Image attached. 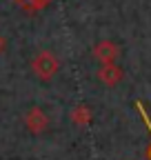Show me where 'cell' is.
<instances>
[{
    "label": "cell",
    "mask_w": 151,
    "mask_h": 160,
    "mask_svg": "<svg viewBox=\"0 0 151 160\" xmlns=\"http://www.w3.org/2000/svg\"><path fill=\"white\" fill-rule=\"evenodd\" d=\"M93 58L98 60L100 65H105V62H116L118 60V56H120V47L113 42V40H100V42H96L93 45Z\"/></svg>",
    "instance_id": "3"
},
{
    "label": "cell",
    "mask_w": 151,
    "mask_h": 160,
    "mask_svg": "<svg viewBox=\"0 0 151 160\" xmlns=\"http://www.w3.org/2000/svg\"><path fill=\"white\" fill-rule=\"evenodd\" d=\"M136 109H138V111L142 113V118H144V122H147V127H149V131H151V122H149V116L144 113V109H142V105H140V102H136ZM149 160H151V149H149Z\"/></svg>",
    "instance_id": "6"
},
{
    "label": "cell",
    "mask_w": 151,
    "mask_h": 160,
    "mask_svg": "<svg viewBox=\"0 0 151 160\" xmlns=\"http://www.w3.org/2000/svg\"><path fill=\"white\" fill-rule=\"evenodd\" d=\"M96 78L100 80L105 87H116V85H120V82H122L124 71H122L116 62H105V65H100V67H98Z\"/></svg>",
    "instance_id": "4"
},
{
    "label": "cell",
    "mask_w": 151,
    "mask_h": 160,
    "mask_svg": "<svg viewBox=\"0 0 151 160\" xmlns=\"http://www.w3.org/2000/svg\"><path fill=\"white\" fill-rule=\"evenodd\" d=\"M60 69V62L58 58H56V53L51 51H38L31 60V71L38 80H42V82H49V80L58 73Z\"/></svg>",
    "instance_id": "1"
},
{
    "label": "cell",
    "mask_w": 151,
    "mask_h": 160,
    "mask_svg": "<svg viewBox=\"0 0 151 160\" xmlns=\"http://www.w3.org/2000/svg\"><path fill=\"white\" fill-rule=\"evenodd\" d=\"M71 122H73L76 127L85 129V127L91 122V109H89L87 105H78V107H73V111H71Z\"/></svg>",
    "instance_id": "5"
},
{
    "label": "cell",
    "mask_w": 151,
    "mask_h": 160,
    "mask_svg": "<svg viewBox=\"0 0 151 160\" xmlns=\"http://www.w3.org/2000/svg\"><path fill=\"white\" fill-rule=\"evenodd\" d=\"M25 127L29 133L33 136H40L49 129V116L45 113V109L40 107H31L27 113H25Z\"/></svg>",
    "instance_id": "2"
},
{
    "label": "cell",
    "mask_w": 151,
    "mask_h": 160,
    "mask_svg": "<svg viewBox=\"0 0 151 160\" xmlns=\"http://www.w3.org/2000/svg\"><path fill=\"white\" fill-rule=\"evenodd\" d=\"M0 47H2V40H0Z\"/></svg>",
    "instance_id": "7"
}]
</instances>
